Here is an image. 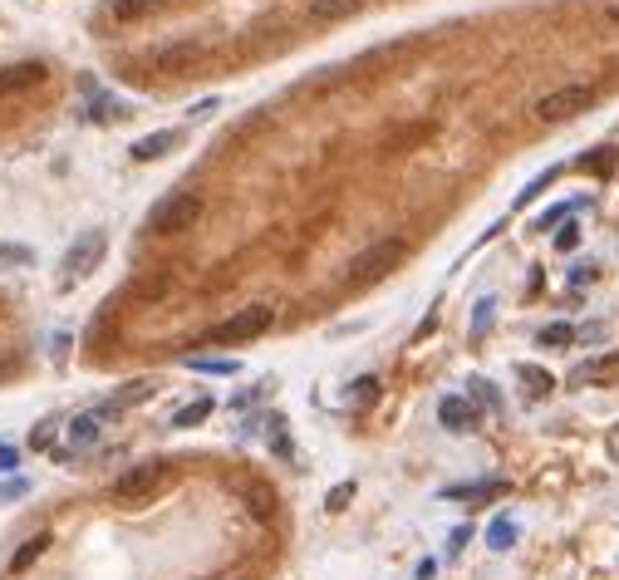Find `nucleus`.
<instances>
[{
	"mask_svg": "<svg viewBox=\"0 0 619 580\" xmlns=\"http://www.w3.org/2000/svg\"><path fill=\"white\" fill-rule=\"evenodd\" d=\"M408 256V246L398 241V236H384V241H374V246H364L354 261H349V271H344V281L349 286H374L379 276H389L398 261Z\"/></svg>",
	"mask_w": 619,
	"mask_h": 580,
	"instance_id": "obj_1",
	"label": "nucleus"
},
{
	"mask_svg": "<svg viewBox=\"0 0 619 580\" xmlns=\"http://www.w3.org/2000/svg\"><path fill=\"white\" fill-rule=\"evenodd\" d=\"M163 482H168V463H163V458L133 463L128 472L113 477V502H118V507H143V502H153V492H158Z\"/></svg>",
	"mask_w": 619,
	"mask_h": 580,
	"instance_id": "obj_2",
	"label": "nucleus"
},
{
	"mask_svg": "<svg viewBox=\"0 0 619 580\" xmlns=\"http://www.w3.org/2000/svg\"><path fill=\"white\" fill-rule=\"evenodd\" d=\"M271 320H276V305H241L231 320L212 325L202 340L207 345H241V340H256L261 330H271Z\"/></svg>",
	"mask_w": 619,
	"mask_h": 580,
	"instance_id": "obj_3",
	"label": "nucleus"
},
{
	"mask_svg": "<svg viewBox=\"0 0 619 580\" xmlns=\"http://www.w3.org/2000/svg\"><path fill=\"white\" fill-rule=\"evenodd\" d=\"M197 217H202V197H197V192H168V197L153 202L148 227L158 236H172V232H187Z\"/></svg>",
	"mask_w": 619,
	"mask_h": 580,
	"instance_id": "obj_4",
	"label": "nucleus"
},
{
	"mask_svg": "<svg viewBox=\"0 0 619 580\" xmlns=\"http://www.w3.org/2000/svg\"><path fill=\"white\" fill-rule=\"evenodd\" d=\"M590 104H595V84H561L546 99H536V118L541 123H565V118L585 114Z\"/></svg>",
	"mask_w": 619,
	"mask_h": 580,
	"instance_id": "obj_5",
	"label": "nucleus"
},
{
	"mask_svg": "<svg viewBox=\"0 0 619 580\" xmlns=\"http://www.w3.org/2000/svg\"><path fill=\"white\" fill-rule=\"evenodd\" d=\"M104 232H84L69 251H64V276H59V286H74V281H84L94 266H99V256H104Z\"/></svg>",
	"mask_w": 619,
	"mask_h": 580,
	"instance_id": "obj_6",
	"label": "nucleus"
},
{
	"mask_svg": "<svg viewBox=\"0 0 619 580\" xmlns=\"http://www.w3.org/2000/svg\"><path fill=\"white\" fill-rule=\"evenodd\" d=\"M45 64L40 59H20V64H5L0 69V99H10V94H25V89H35V84H45Z\"/></svg>",
	"mask_w": 619,
	"mask_h": 580,
	"instance_id": "obj_7",
	"label": "nucleus"
},
{
	"mask_svg": "<svg viewBox=\"0 0 619 580\" xmlns=\"http://www.w3.org/2000/svg\"><path fill=\"white\" fill-rule=\"evenodd\" d=\"M438 423L448 428V433H467V428H477V408L467 394H448L443 404H438Z\"/></svg>",
	"mask_w": 619,
	"mask_h": 580,
	"instance_id": "obj_8",
	"label": "nucleus"
},
{
	"mask_svg": "<svg viewBox=\"0 0 619 580\" xmlns=\"http://www.w3.org/2000/svg\"><path fill=\"white\" fill-rule=\"evenodd\" d=\"M443 497H448V502H462V507H482V502L507 497V482H502V477H487V482H472V487H448Z\"/></svg>",
	"mask_w": 619,
	"mask_h": 580,
	"instance_id": "obj_9",
	"label": "nucleus"
},
{
	"mask_svg": "<svg viewBox=\"0 0 619 580\" xmlns=\"http://www.w3.org/2000/svg\"><path fill=\"white\" fill-rule=\"evenodd\" d=\"M615 374H619V354H600V359H585V364L570 374V384L585 389V384H605V379H615Z\"/></svg>",
	"mask_w": 619,
	"mask_h": 580,
	"instance_id": "obj_10",
	"label": "nucleus"
},
{
	"mask_svg": "<svg viewBox=\"0 0 619 580\" xmlns=\"http://www.w3.org/2000/svg\"><path fill=\"white\" fill-rule=\"evenodd\" d=\"M172 143H177V133H172V128H158V133H148V138H138V143H133V158H138V163H153V158H163V153H168Z\"/></svg>",
	"mask_w": 619,
	"mask_h": 580,
	"instance_id": "obj_11",
	"label": "nucleus"
},
{
	"mask_svg": "<svg viewBox=\"0 0 619 580\" xmlns=\"http://www.w3.org/2000/svg\"><path fill=\"white\" fill-rule=\"evenodd\" d=\"M50 541H55L50 531H40V536H30V541H25V546H20V551L10 556V571H15V576H20V571H30V566H35V561H40V556L50 551Z\"/></svg>",
	"mask_w": 619,
	"mask_h": 580,
	"instance_id": "obj_12",
	"label": "nucleus"
},
{
	"mask_svg": "<svg viewBox=\"0 0 619 580\" xmlns=\"http://www.w3.org/2000/svg\"><path fill=\"white\" fill-rule=\"evenodd\" d=\"M202 55V45H197V40H177V45H168V50H158V59H153V64H158V69H182V64H192V59Z\"/></svg>",
	"mask_w": 619,
	"mask_h": 580,
	"instance_id": "obj_13",
	"label": "nucleus"
},
{
	"mask_svg": "<svg viewBox=\"0 0 619 580\" xmlns=\"http://www.w3.org/2000/svg\"><path fill=\"white\" fill-rule=\"evenodd\" d=\"M359 5H364V0H310V20H320V25H330V20H349Z\"/></svg>",
	"mask_w": 619,
	"mask_h": 580,
	"instance_id": "obj_14",
	"label": "nucleus"
},
{
	"mask_svg": "<svg viewBox=\"0 0 619 580\" xmlns=\"http://www.w3.org/2000/svg\"><path fill=\"white\" fill-rule=\"evenodd\" d=\"M99 428H104L99 413H79V418L69 423V443H74V448H89V443H99Z\"/></svg>",
	"mask_w": 619,
	"mask_h": 580,
	"instance_id": "obj_15",
	"label": "nucleus"
},
{
	"mask_svg": "<svg viewBox=\"0 0 619 580\" xmlns=\"http://www.w3.org/2000/svg\"><path fill=\"white\" fill-rule=\"evenodd\" d=\"M516 536H521V526L511 522V517H497V522L487 526V546H492V551H511Z\"/></svg>",
	"mask_w": 619,
	"mask_h": 580,
	"instance_id": "obj_16",
	"label": "nucleus"
},
{
	"mask_svg": "<svg viewBox=\"0 0 619 580\" xmlns=\"http://www.w3.org/2000/svg\"><path fill=\"white\" fill-rule=\"evenodd\" d=\"M168 0H113V20H143L153 10H163Z\"/></svg>",
	"mask_w": 619,
	"mask_h": 580,
	"instance_id": "obj_17",
	"label": "nucleus"
},
{
	"mask_svg": "<svg viewBox=\"0 0 619 580\" xmlns=\"http://www.w3.org/2000/svg\"><path fill=\"white\" fill-rule=\"evenodd\" d=\"M344 399H349V408H369V404H374V399H379V379H374V374H364V379H354V389H349Z\"/></svg>",
	"mask_w": 619,
	"mask_h": 580,
	"instance_id": "obj_18",
	"label": "nucleus"
},
{
	"mask_svg": "<svg viewBox=\"0 0 619 580\" xmlns=\"http://www.w3.org/2000/svg\"><path fill=\"white\" fill-rule=\"evenodd\" d=\"M521 379H526V389H531V399H541V394H551V374L546 369H536V364H521Z\"/></svg>",
	"mask_w": 619,
	"mask_h": 580,
	"instance_id": "obj_19",
	"label": "nucleus"
},
{
	"mask_svg": "<svg viewBox=\"0 0 619 580\" xmlns=\"http://www.w3.org/2000/svg\"><path fill=\"white\" fill-rule=\"evenodd\" d=\"M556 177H561V168H546V173H541V177H531V187H521V197H516V207H526V202H536V197H541V192H546V187H551Z\"/></svg>",
	"mask_w": 619,
	"mask_h": 580,
	"instance_id": "obj_20",
	"label": "nucleus"
},
{
	"mask_svg": "<svg viewBox=\"0 0 619 580\" xmlns=\"http://www.w3.org/2000/svg\"><path fill=\"white\" fill-rule=\"evenodd\" d=\"M207 413H212V399H197V404H187L177 418H172V428H197Z\"/></svg>",
	"mask_w": 619,
	"mask_h": 580,
	"instance_id": "obj_21",
	"label": "nucleus"
},
{
	"mask_svg": "<svg viewBox=\"0 0 619 580\" xmlns=\"http://www.w3.org/2000/svg\"><path fill=\"white\" fill-rule=\"evenodd\" d=\"M541 345H551V349H565V345H575V325H546L541 330Z\"/></svg>",
	"mask_w": 619,
	"mask_h": 580,
	"instance_id": "obj_22",
	"label": "nucleus"
},
{
	"mask_svg": "<svg viewBox=\"0 0 619 580\" xmlns=\"http://www.w3.org/2000/svg\"><path fill=\"white\" fill-rule=\"evenodd\" d=\"M187 364H192L197 374H236V369H241L236 359H192V354H187Z\"/></svg>",
	"mask_w": 619,
	"mask_h": 580,
	"instance_id": "obj_23",
	"label": "nucleus"
},
{
	"mask_svg": "<svg viewBox=\"0 0 619 580\" xmlns=\"http://www.w3.org/2000/svg\"><path fill=\"white\" fill-rule=\"evenodd\" d=\"M0 261H10V266H35V251H30V246H15V241H0Z\"/></svg>",
	"mask_w": 619,
	"mask_h": 580,
	"instance_id": "obj_24",
	"label": "nucleus"
},
{
	"mask_svg": "<svg viewBox=\"0 0 619 580\" xmlns=\"http://www.w3.org/2000/svg\"><path fill=\"white\" fill-rule=\"evenodd\" d=\"M266 438H271V448H276L281 458H295V448H290V438H285V418H271V428H266Z\"/></svg>",
	"mask_w": 619,
	"mask_h": 580,
	"instance_id": "obj_25",
	"label": "nucleus"
},
{
	"mask_svg": "<svg viewBox=\"0 0 619 580\" xmlns=\"http://www.w3.org/2000/svg\"><path fill=\"white\" fill-rule=\"evenodd\" d=\"M492 315H497V300H492V295H487V300H477V315H472V335H487Z\"/></svg>",
	"mask_w": 619,
	"mask_h": 580,
	"instance_id": "obj_26",
	"label": "nucleus"
},
{
	"mask_svg": "<svg viewBox=\"0 0 619 580\" xmlns=\"http://www.w3.org/2000/svg\"><path fill=\"white\" fill-rule=\"evenodd\" d=\"M467 389H472V394H477L487 408H497V413H502V399H497V389H492L487 379H467Z\"/></svg>",
	"mask_w": 619,
	"mask_h": 580,
	"instance_id": "obj_27",
	"label": "nucleus"
},
{
	"mask_svg": "<svg viewBox=\"0 0 619 580\" xmlns=\"http://www.w3.org/2000/svg\"><path fill=\"white\" fill-rule=\"evenodd\" d=\"M251 507H256V517H271V512H276V492H266V487H251Z\"/></svg>",
	"mask_w": 619,
	"mask_h": 580,
	"instance_id": "obj_28",
	"label": "nucleus"
},
{
	"mask_svg": "<svg viewBox=\"0 0 619 580\" xmlns=\"http://www.w3.org/2000/svg\"><path fill=\"white\" fill-rule=\"evenodd\" d=\"M575 207H580V202H561V207H551V212H546V217H541L536 227H541V232H546V227H556V222H565V217H570Z\"/></svg>",
	"mask_w": 619,
	"mask_h": 580,
	"instance_id": "obj_29",
	"label": "nucleus"
},
{
	"mask_svg": "<svg viewBox=\"0 0 619 580\" xmlns=\"http://www.w3.org/2000/svg\"><path fill=\"white\" fill-rule=\"evenodd\" d=\"M349 497H354V482H339L335 492H330V497H325V512H339V507H344V502H349Z\"/></svg>",
	"mask_w": 619,
	"mask_h": 580,
	"instance_id": "obj_30",
	"label": "nucleus"
},
{
	"mask_svg": "<svg viewBox=\"0 0 619 580\" xmlns=\"http://www.w3.org/2000/svg\"><path fill=\"white\" fill-rule=\"evenodd\" d=\"M580 168H590V173H610V168H615V153L605 148V153H595V158H585Z\"/></svg>",
	"mask_w": 619,
	"mask_h": 580,
	"instance_id": "obj_31",
	"label": "nucleus"
},
{
	"mask_svg": "<svg viewBox=\"0 0 619 580\" xmlns=\"http://www.w3.org/2000/svg\"><path fill=\"white\" fill-rule=\"evenodd\" d=\"M15 467H20V448L0 443V472H15Z\"/></svg>",
	"mask_w": 619,
	"mask_h": 580,
	"instance_id": "obj_32",
	"label": "nucleus"
},
{
	"mask_svg": "<svg viewBox=\"0 0 619 580\" xmlns=\"http://www.w3.org/2000/svg\"><path fill=\"white\" fill-rule=\"evenodd\" d=\"M575 241H580V227H565V232H556V246H561V251H575Z\"/></svg>",
	"mask_w": 619,
	"mask_h": 580,
	"instance_id": "obj_33",
	"label": "nucleus"
},
{
	"mask_svg": "<svg viewBox=\"0 0 619 580\" xmlns=\"http://www.w3.org/2000/svg\"><path fill=\"white\" fill-rule=\"evenodd\" d=\"M50 438H55V428H50V423H45V428H35V433H30V443H35V448H50Z\"/></svg>",
	"mask_w": 619,
	"mask_h": 580,
	"instance_id": "obj_34",
	"label": "nucleus"
},
{
	"mask_svg": "<svg viewBox=\"0 0 619 580\" xmlns=\"http://www.w3.org/2000/svg\"><path fill=\"white\" fill-rule=\"evenodd\" d=\"M467 541H472V526H457V531H452V551H462V546H467Z\"/></svg>",
	"mask_w": 619,
	"mask_h": 580,
	"instance_id": "obj_35",
	"label": "nucleus"
},
{
	"mask_svg": "<svg viewBox=\"0 0 619 580\" xmlns=\"http://www.w3.org/2000/svg\"><path fill=\"white\" fill-rule=\"evenodd\" d=\"M212 114H217V99H202V104L192 109V118H212Z\"/></svg>",
	"mask_w": 619,
	"mask_h": 580,
	"instance_id": "obj_36",
	"label": "nucleus"
},
{
	"mask_svg": "<svg viewBox=\"0 0 619 580\" xmlns=\"http://www.w3.org/2000/svg\"><path fill=\"white\" fill-rule=\"evenodd\" d=\"M570 281H575V286H585V281H595V266H590V261H585V266H580V271H575V276H570Z\"/></svg>",
	"mask_w": 619,
	"mask_h": 580,
	"instance_id": "obj_37",
	"label": "nucleus"
},
{
	"mask_svg": "<svg viewBox=\"0 0 619 580\" xmlns=\"http://www.w3.org/2000/svg\"><path fill=\"white\" fill-rule=\"evenodd\" d=\"M610 20H615V25H619V0H615V5H610Z\"/></svg>",
	"mask_w": 619,
	"mask_h": 580,
	"instance_id": "obj_38",
	"label": "nucleus"
}]
</instances>
